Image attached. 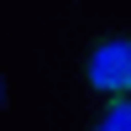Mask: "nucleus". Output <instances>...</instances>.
I'll return each mask as SVG.
<instances>
[{
	"label": "nucleus",
	"mask_w": 131,
	"mask_h": 131,
	"mask_svg": "<svg viewBox=\"0 0 131 131\" xmlns=\"http://www.w3.org/2000/svg\"><path fill=\"white\" fill-rule=\"evenodd\" d=\"M89 84L110 100L131 94V37H110L89 52Z\"/></svg>",
	"instance_id": "f257e3e1"
},
{
	"label": "nucleus",
	"mask_w": 131,
	"mask_h": 131,
	"mask_svg": "<svg viewBox=\"0 0 131 131\" xmlns=\"http://www.w3.org/2000/svg\"><path fill=\"white\" fill-rule=\"evenodd\" d=\"M94 131H131V94H121V100L105 105V115L94 121Z\"/></svg>",
	"instance_id": "f03ea898"
}]
</instances>
